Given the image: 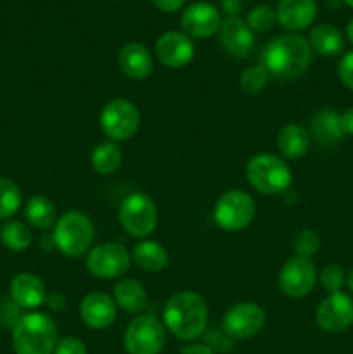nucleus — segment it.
<instances>
[{
	"mask_svg": "<svg viewBox=\"0 0 353 354\" xmlns=\"http://www.w3.org/2000/svg\"><path fill=\"white\" fill-rule=\"evenodd\" d=\"M262 59L270 76L279 80H296L311 66L314 50L301 35H280L266 44Z\"/></svg>",
	"mask_w": 353,
	"mask_h": 354,
	"instance_id": "nucleus-1",
	"label": "nucleus"
},
{
	"mask_svg": "<svg viewBox=\"0 0 353 354\" xmlns=\"http://www.w3.org/2000/svg\"><path fill=\"white\" fill-rule=\"evenodd\" d=\"M163 325L180 341L201 337L208 325V304L204 297L190 290L173 294L163 308Z\"/></svg>",
	"mask_w": 353,
	"mask_h": 354,
	"instance_id": "nucleus-2",
	"label": "nucleus"
},
{
	"mask_svg": "<svg viewBox=\"0 0 353 354\" xmlns=\"http://www.w3.org/2000/svg\"><path fill=\"white\" fill-rule=\"evenodd\" d=\"M57 342V327L45 313H24L12 325L16 354H54Z\"/></svg>",
	"mask_w": 353,
	"mask_h": 354,
	"instance_id": "nucleus-3",
	"label": "nucleus"
},
{
	"mask_svg": "<svg viewBox=\"0 0 353 354\" xmlns=\"http://www.w3.org/2000/svg\"><path fill=\"white\" fill-rule=\"evenodd\" d=\"M246 178L256 192L263 196H277L289 190L293 171L282 158L263 152L249 159L246 165Z\"/></svg>",
	"mask_w": 353,
	"mask_h": 354,
	"instance_id": "nucleus-4",
	"label": "nucleus"
},
{
	"mask_svg": "<svg viewBox=\"0 0 353 354\" xmlns=\"http://www.w3.org/2000/svg\"><path fill=\"white\" fill-rule=\"evenodd\" d=\"M96 228L92 220L80 211L64 213L54 227V244L68 258H80L92 248Z\"/></svg>",
	"mask_w": 353,
	"mask_h": 354,
	"instance_id": "nucleus-5",
	"label": "nucleus"
},
{
	"mask_svg": "<svg viewBox=\"0 0 353 354\" xmlns=\"http://www.w3.org/2000/svg\"><path fill=\"white\" fill-rule=\"evenodd\" d=\"M256 214V204L248 192L232 189L218 197L213 209V220L221 230L241 232L251 225Z\"/></svg>",
	"mask_w": 353,
	"mask_h": 354,
	"instance_id": "nucleus-6",
	"label": "nucleus"
},
{
	"mask_svg": "<svg viewBox=\"0 0 353 354\" xmlns=\"http://www.w3.org/2000/svg\"><path fill=\"white\" fill-rule=\"evenodd\" d=\"M118 220L132 237L144 239L151 235L158 225V207L149 196L134 192L121 201Z\"/></svg>",
	"mask_w": 353,
	"mask_h": 354,
	"instance_id": "nucleus-7",
	"label": "nucleus"
},
{
	"mask_svg": "<svg viewBox=\"0 0 353 354\" xmlns=\"http://www.w3.org/2000/svg\"><path fill=\"white\" fill-rule=\"evenodd\" d=\"M128 354H159L166 346V328L154 315H141L128 324L123 335Z\"/></svg>",
	"mask_w": 353,
	"mask_h": 354,
	"instance_id": "nucleus-8",
	"label": "nucleus"
},
{
	"mask_svg": "<svg viewBox=\"0 0 353 354\" xmlns=\"http://www.w3.org/2000/svg\"><path fill=\"white\" fill-rule=\"evenodd\" d=\"M102 133L113 142H125L135 137L141 127L137 106L127 99H113L102 107L99 118Z\"/></svg>",
	"mask_w": 353,
	"mask_h": 354,
	"instance_id": "nucleus-9",
	"label": "nucleus"
},
{
	"mask_svg": "<svg viewBox=\"0 0 353 354\" xmlns=\"http://www.w3.org/2000/svg\"><path fill=\"white\" fill-rule=\"evenodd\" d=\"M132 256L127 248L118 242H106L90 249L87 256V270L100 280H113L125 275L130 268Z\"/></svg>",
	"mask_w": 353,
	"mask_h": 354,
	"instance_id": "nucleus-10",
	"label": "nucleus"
},
{
	"mask_svg": "<svg viewBox=\"0 0 353 354\" xmlns=\"http://www.w3.org/2000/svg\"><path fill=\"white\" fill-rule=\"evenodd\" d=\"M265 320L266 315L260 304L253 303V301H244V303H237L235 306H232L224 315L221 327L228 337L242 341V339H251L260 334V330L265 327Z\"/></svg>",
	"mask_w": 353,
	"mask_h": 354,
	"instance_id": "nucleus-11",
	"label": "nucleus"
},
{
	"mask_svg": "<svg viewBox=\"0 0 353 354\" xmlns=\"http://www.w3.org/2000/svg\"><path fill=\"white\" fill-rule=\"evenodd\" d=\"M317 279L318 273L314 261L308 258H301V256H294L284 263L279 273V286L287 297L300 299L314 290Z\"/></svg>",
	"mask_w": 353,
	"mask_h": 354,
	"instance_id": "nucleus-12",
	"label": "nucleus"
},
{
	"mask_svg": "<svg viewBox=\"0 0 353 354\" xmlns=\"http://www.w3.org/2000/svg\"><path fill=\"white\" fill-rule=\"evenodd\" d=\"M315 322L327 334H341L353 325V299L341 292H332L318 304Z\"/></svg>",
	"mask_w": 353,
	"mask_h": 354,
	"instance_id": "nucleus-13",
	"label": "nucleus"
},
{
	"mask_svg": "<svg viewBox=\"0 0 353 354\" xmlns=\"http://www.w3.org/2000/svg\"><path fill=\"white\" fill-rule=\"evenodd\" d=\"M221 16L217 7L210 2H194L187 7L180 17V24L187 37L208 38L217 33L221 26Z\"/></svg>",
	"mask_w": 353,
	"mask_h": 354,
	"instance_id": "nucleus-14",
	"label": "nucleus"
},
{
	"mask_svg": "<svg viewBox=\"0 0 353 354\" xmlns=\"http://www.w3.org/2000/svg\"><path fill=\"white\" fill-rule=\"evenodd\" d=\"M192 40L180 31H166L156 41V57L170 69H182L194 59Z\"/></svg>",
	"mask_w": 353,
	"mask_h": 354,
	"instance_id": "nucleus-15",
	"label": "nucleus"
},
{
	"mask_svg": "<svg viewBox=\"0 0 353 354\" xmlns=\"http://www.w3.org/2000/svg\"><path fill=\"white\" fill-rule=\"evenodd\" d=\"M218 35L221 48L235 59H246L255 48V33L239 16H228L221 21Z\"/></svg>",
	"mask_w": 353,
	"mask_h": 354,
	"instance_id": "nucleus-16",
	"label": "nucleus"
},
{
	"mask_svg": "<svg viewBox=\"0 0 353 354\" xmlns=\"http://www.w3.org/2000/svg\"><path fill=\"white\" fill-rule=\"evenodd\" d=\"M118 306L106 292H90L80 304V317L87 327L104 330L116 320Z\"/></svg>",
	"mask_w": 353,
	"mask_h": 354,
	"instance_id": "nucleus-17",
	"label": "nucleus"
},
{
	"mask_svg": "<svg viewBox=\"0 0 353 354\" xmlns=\"http://www.w3.org/2000/svg\"><path fill=\"white\" fill-rule=\"evenodd\" d=\"M118 66L127 78L141 82L151 75L154 62H152V55L145 45L138 44V41H130L121 47L120 54H118Z\"/></svg>",
	"mask_w": 353,
	"mask_h": 354,
	"instance_id": "nucleus-18",
	"label": "nucleus"
},
{
	"mask_svg": "<svg viewBox=\"0 0 353 354\" xmlns=\"http://www.w3.org/2000/svg\"><path fill=\"white\" fill-rule=\"evenodd\" d=\"M277 23L289 31H301L317 17L315 0H280L277 6Z\"/></svg>",
	"mask_w": 353,
	"mask_h": 354,
	"instance_id": "nucleus-19",
	"label": "nucleus"
},
{
	"mask_svg": "<svg viewBox=\"0 0 353 354\" xmlns=\"http://www.w3.org/2000/svg\"><path fill=\"white\" fill-rule=\"evenodd\" d=\"M45 283L33 273H19L10 282V297L24 310H37L45 301Z\"/></svg>",
	"mask_w": 353,
	"mask_h": 354,
	"instance_id": "nucleus-20",
	"label": "nucleus"
},
{
	"mask_svg": "<svg viewBox=\"0 0 353 354\" xmlns=\"http://www.w3.org/2000/svg\"><path fill=\"white\" fill-rule=\"evenodd\" d=\"M310 137H314L318 144L325 147L343 140L345 131L341 127V114H338L331 107L318 111L310 121Z\"/></svg>",
	"mask_w": 353,
	"mask_h": 354,
	"instance_id": "nucleus-21",
	"label": "nucleus"
},
{
	"mask_svg": "<svg viewBox=\"0 0 353 354\" xmlns=\"http://www.w3.org/2000/svg\"><path fill=\"white\" fill-rule=\"evenodd\" d=\"M310 131L298 123H287L277 135V147L287 159H301L310 151Z\"/></svg>",
	"mask_w": 353,
	"mask_h": 354,
	"instance_id": "nucleus-22",
	"label": "nucleus"
},
{
	"mask_svg": "<svg viewBox=\"0 0 353 354\" xmlns=\"http://www.w3.org/2000/svg\"><path fill=\"white\" fill-rule=\"evenodd\" d=\"M311 50L322 57H338L345 50V37L336 26L327 23L317 24L310 30L308 37Z\"/></svg>",
	"mask_w": 353,
	"mask_h": 354,
	"instance_id": "nucleus-23",
	"label": "nucleus"
},
{
	"mask_svg": "<svg viewBox=\"0 0 353 354\" xmlns=\"http://www.w3.org/2000/svg\"><path fill=\"white\" fill-rule=\"evenodd\" d=\"M114 303L127 313L137 315L147 308L149 297L138 280L121 279L114 287Z\"/></svg>",
	"mask_w": 353,
	"mask_h": 354,
	"instance_id": "nucleus-24",
	"label": "nucleus"
},
{
	"mask_svg": "<svg viewBox=\"0 0 353 354\" xmlns=\"http://www.w3.org/2000/svg\"><path fill=\"white\" fill-rule=\"evenodd\" d=\"M132 259L144 272L158 273L166 268L170 261V254L165 245H161L159 242L142 241L132 251Z\"/></svg>",
	"mask_w": 353,
	"mask_h": 354,
	"instance_id": "nucleus-25",
	"label": "nucleus"
},
{
	"mask_svg": "<svg viewBox=\"0 0 353 354\" xmlns=\"http://www.w3.org/2000/svg\"><path fill=\"white\" fill-rule=\"evenodd\" d=\"M121 162H123V152L113 140L100 142L90 154V165L99 175H113Z\"/></svg>",
	"mask_w": 353,
	"mask_h": 354,
	"instance_id": "nucleus-26",
	"label": "nucleus"
},
{
	"mask_svg": "<svg viewBox=\"0 0 353 354\" xmlns=\"http://www.w3.org/2000/svg\"><path fill=\"white\" fill-rule=\"evenodd\" d=\"M24 216L28 223L38 230H48L57 221L54 203L44 196H35L28 201L24 206Z\"/></svg>",
	"mask_w": 353,
	"mask_h": 354,
	"instance_id": "nucleus-27",
	"label": "nucleus"
},
{
	"mask_svg": "<svg viewBox=\"0 0 353 354\" xmlns=\"http://www.w3.org/2000/svg\"><path fill=\"white\" fill-rule=\"evenodd\" d=\"M0 239L9 251L23 252L30 248L31 232L23 221L7 220L0 228Z\"/></svg>",
	"mask_w": 353,
	"mask_h": 354,
	"instance_id": "nucleus-28",
	"label": "nucleus"
},
{
	"mask_svg": "<svg viewBox=\"0 0 353 354\" xmlns=\"http://www.w3.org/2000/svg\"><path fill=\"white\" fill-rule=\"evenodd\" d=\"M21 207V190L7 176H0V220H10Z\"/></svg>",
	"mask_w": 353,
	"mask_h": 354,
	"instance_id": "nucleus-29",
	"label": "nucleus"
},
{
	"mask_svg": "<svg viewBox=\"0 0 353 354\" xmlns=\"http://www.w3.org/2000/svg\"><path fill=\"white\" fill-rule=\"evenodd\" d=\"M270 73L263 64L249 66L239 76V86L246 95H258L269 85Z\"/></svg>",
	"mask_w": 353,
	"mask_h": 354,
	"instance_id": "nucleus-30",
	"label": "nucleus"
},
{
	"mask_svg": "<svg viewBox=\"0 0 353 354\" xmlns=\"http://www.w3.org/2000/svg\"><path fill=\"white\" fill-rule=\"evenodd\" d=\"M320 249V237L317 235V232L310 230V228H305L296 234V237L293 239V251L294 256H301V258H308L315 256Z\"/></svg>",
	"mask_w": 353,
	"mask_h": 354,
	"instance_id": "nucleus-31",
	"label": "nucleus"
},
{
	"mask_svg": "<svg viewBox=\"0 0 353 354\" xmlns=\"http://www.w3.org/2000/svg\"><path fill=\"white\" fill-rule=\"evenodd\" d=\"M248 26L251 28L253 33L258 31V33H265L273 28V24L277 23V14L272 7L269 6H258L255 9H251V12L248 14V19H246Z\"/></svg>",
	"mask_w": 353,
	"mask_h": 354,
	"instance_id": "nucleus-32",
	"label": "nucleus"
},
{
	"mask_svg": "<svg viewBox=\"0 0 353 354\" xmlns=\"http://www.w3.org/2000/svg\"><path fill=\"white\" fill-rule=\"evenodd\" d=\"M346 277L348 275L345 273V270L339 265H334V263L324 266V270L318 273V280H320L322 287H324L329 294L341 292L343 287L346 286Z\"/></svg>",
	"mask_w": 353,
	"mask_h": 354,
	"instance_id": "nucleus-33",
	"label": "nucleus"
},
{
	"mask_svg": "<svg viewBox=\"0 0 353 354\" xmlns=\"http://www.w3.org/2000/svg\"><path fill=\"white\" fill-rule=\"evenodd\" d=\"M338 76L343 85L353 92V50L346 52L338 64Z\"/></svg>",
	"mask_w": 353,
	"mask_h": 354,
	"instance_id": "nucleus-34",
	"label": "nucleus"
},
{
	"mask_svg": "<svg viewBox=\"0 0 353 354\" xmlns=\"http://www.w3.org/2000/svg\"><path fill=\"white\" fill-rule=\"evenodd\" d=\"M54 354H87V346L78 337H64L57 342Z\"/></svg>",
	"mask_w": 353,
	"mask_h": 354,
	"instance_id": "nucleus-35",
	"label": "nucleus"
},
{
	"mask_svg": "<svg viewBox=\"0 0 353 354\" xmlns=\"http://www.w3.org/2000/svg\"><path fill=\"white\" fill-rule=\"evenodd\" d=\"M151 2L163 12H176L179 9H182L187 0H151Z\"/></svg>",
	"mask_w": 353,
	"mask_h": 354,
	"instance_id": "nucleus-36",
	"label": "nucleus"
},
{
	"mask_svg": "<svg viewBox=\"0 0 353 354\" xmlns=\"http://www.w3.org/2000/svg\"><path fill=\"white\" fill-rule=\"evenodd\" d=\"M341 127L345 135H352L353 137V106L348 107V109L341 114Z\"/></svg>",
	"mask_w": 353,
	"mask_h": 354,
	"instance_id": "nucleus-37",
	"label": "nucleus"
},
{
	"mask_svg": "<svg viewBox=\"0 0 353 354\" xmlns=\"http://www.w3.org/2000/svg\"><path fill=\"white\" fill-rule=\"evenodd\" d=\"M241 0H221V7H224V10L228 16H237V12L241 10Z\"/></svg>",
	"mask_w": 353,
	"mask_h": 354,
	"instance_id": "nucleus-38",
	"label": "nucleus"
},
{
	"mask_svg": "<svg viewBox=\"0 0 353 354\" xmlns=\"http://www.w3.org/2000/svg\"><path fill=\"white\" fill-rule=\"evenodd\" d=\"M180 354H215V353L210 346L192 344V346H187V348H183V351Z\"/></svg>",
	"mask_w": 353,
	"mask_h": 354,
	"instance_id": "nucleus-39",
	"label": "nucleus"
},
{
	"mask_svg": "<svg viewBox=\"0 0 353 354\" xmlns=\"http://www.w3.org/2000/svg\"><path fill=\"white\" fill-rule=\"evenodd\" d=\"M346 37H348L350 44L353 45V17H352V21L348 23V26H346Z\"/></svg>",
	"mask_w": 353,
	"mask_h": 354,
	"instance_id": "nucleus-40",
	"label": "nucleus"
},
{
	"mask_svg": "<svg viewBox=\"0 0 353 354\" xmlns=\"http://www.w3.org/2000/svg\"><path fill=\"white\" fill-rule=\"evenodd\" d=\"M346 286H348V289L353 292V268L352 272L348 273V277H346Z\"/></svg>",
	"mask_w": 353,
	"mask_h": 354,
	"instance_id": "nucleus-41",
	"label": "nucleus"
},
{
	"mask_svg": "<svg viewBox=\"0 0 353 354\" xmlns=\"http://www.w3.org/2000/svg\"><path fill=\"white\" fill-rule=\"evenodd\" d=\"M341 2H343V3H346V6L352 7V9H353V0H341Z\"/></svg>",
	"mask_w": 353,
	"mask_h": 354,
	"instance_id": "nucleus-42",
	"label": "nucleus"
}]
</instances>
